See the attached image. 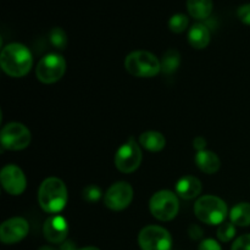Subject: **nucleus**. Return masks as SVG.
<instances>
[{"label":"nucleus","instance_id":"7c9ffc66","mask_svg":"<svg viewBox=\"0 0 250 250\" xmlns=\"http://www.w3.org/2000/svg\"><path fill=\"white\" fill-rule=\"evenodd\" d=\"M77 250H100L99 248H95V247H84V248H81Z\"/></svg>","mask_w":250,"mask_h":250},{"label":"nucleus","instance_id":"9b49d317","mask_svg":"<svg viewBox=\"0 0 250 250\" xmlns=\"http://www.w3.org/2000/svg\"><path fill=\"white\" fill-rule=\"evenodd\" d=\"M0 182L5 192L15 197L21 195L27 187V180L23 171L14 164H9L1 168Z\"/></svg>","mask_w":250,"mask_h":250},{"label":"nucleus","instance_id":"20e7f679","mask_svg":"<svg viewBox=\"0 0 250 250\" xmlns=\"http://www.w3.org/2000/svg\"><path fill=\"white\" fill-rule=\"evenodd\" d=\"M194 214L198 220L207 225H221L226 220L227 205L221 198L215 195H203L195 202Z\"/></svg>","mask_w":250,"mask_h":250},{"label":"nucleus","instance_id":"aec40b11","mask_svg":"<svg viewBox=\"0 0 250 250\" xmlns=\"http://www.w3.org/2000/svg\"><path fill=\"white\" fill-rule=\"evenodd\" d=\"M161 63V72L165 75H172L173 72L177 71L181 63V55L176 49H168L164 54L163 59L160 61Z\"/></svg>","mask_w":250,"mask_h":250},{"label":"nucleus","instance_id":"412c9836","mask_svg":"<svg viewBox=\"0 0 250 250\" xmlns=\"http://www.w3.org/2000/svg\"><path fill=\"white\" fill-rule=\"evenodd\" d=\"M189 20L186 15L183 14H176L168 21V28L173 32V33H182L187 29Z\"/></svg>","mask_w":250,"mask_h":250},{"label":"nucleus","instance_id":"423d86ee","mask_svg":"<svg viewBox=\"0 0 250 250\" xmlns=\"http://www.w3.org/2000/svg\"><path fill=\"white\" fill-rule=\"evenodd\" d=\"M66 72V60L62 55L56 53L46 54L39 60L36 67L38 81L45 84H53L63 77Z\"/></svg>","mask_w":250,"mask_h":250},{"label":"nucleus","instance_id":"4be33fe9","mask_svg":"<svg viewBox=\"0 0 250 250\" xmlns=\"http://www.w3.org/2000/svg\"><path fill=\"white\" fill-rule=\"evenodd\" d=\"M49 39H50V43L60 50H63L67 45V36H66L65 31L62 28H59V27L51 29L50 33H49Z\"/></svg>","mask_w":250,"mask_h":250},{"label":"nucleus","instance_id":"a211bd4d","mask_svg":"<svg viewBox=\"0 0 250 250\" xmlns=\"http://www.w3.org/2000/svg\"><path fill=\"white\" fill-rule=\"evenodd\" d=\"M212 0H187V10L195 20H205L212 12Z\"/></svg>","mask_w":250,"mask_h":250},{"label":"nucleus","instance_id":"c756f323","mask_svg":"<svg viewBox=\"0 0 250 250\" xmlns=\"http://www.w3.org/2000/svg\"><path fill=\"white\" fill-rule=\"evenodd\" d=\"M188 233H189V237L192 239H199L200 237L203 236V231L200 229L199 226H197V225H193V226H190Z\"/></svg>","mask_w":250,"mask_h":250},{"label":"nucleus","instance_id":"f03ea898","mask_svg":"<svg viewBox=\"0 0 250 250\" xmlns=\"http://www.w3.org/2000/svg\"><path fill=\"white\" fill-rule=\"evenodd\" d=\"M66 185L58 177H49L42 182L38 189V203L48 214H59L67 204Z\"/></svg>","mask_w":250,"mask_h":250},{"label":"nucleus","instance_id":"393cba45","mask_svg":"<svg viewBox=\"0 0 250 250\" xmlns=\"http://www.w3.org/2000/svg\"><path fill=\"white\" fill-rule=\"evenodd\" d=\"M231 250H250V234H243L238 237L232 244Z\"/></svg>","mask_w":250,"mask_h":250},{"label":"nucleus","instance_id":"ddd939ff","mask_svg":"<svg viewBox=\"0 0 250 250\" xmlns=\"http://www.w3.org/2000/svg\"><path fill=\"white\" fill-rule=\"evenodd\" d=\"M43 234L48 242L53 244H62L68 234V224L65 217L53 215L44 222Z\"/></svg>","mask_w":250,"mask_h":250},{"label":"nucleus","instance_id":"dca6fc26","mask_svg":"<svg viewBox=\"0 0 250 250\" xmlns=\"http://www.w3.org/2000/svg\"><path fill=\"white\" fill-rule=\"evenodd\" d=\"M211 34L209 28L204 23H194L188 32V42L194 49L202 50L210 43Z\"/></svg>","mask_w":250,"mask_h":250},{"label":"nucleus","instance_id":"f257e3e1","mask_svg":"<svg viewBox=\"0 0 250 250\" xmlns=\"http://www.w3.org/2000/svg\"><path fill=\"white\" fill-rule=\"evenodd\" d=\"M2 71L10 77H24L31 71L33 56L31 50L21 43H10L4 46L0 54Z\"/></svg>","mask_w":250,"mask_h":250},{"label":"nucleus","instance_id":"5701e85b","mask_svg":"<svg viewBox=\"0 0 250 250\" xmlns=\"http://www.w3.org/2000/svg\"><path fill=\"white\" fill-rule=\"evenodd\" d=\"M236 236V226L232 222H222L217 229V238L224 243L232 241Z\"/></svg>","mask_w":250,"mask_h":250},{"label":"nucleus","instance_id":"9d476101","mask_svg":"<svg viewBox=\"0 0 250 250\" xmlns=\"http://www.w3.org/2000/svg\"><path fill=\"white\" fill-rule=\"evenodd\" d=\"M133 200V188L128 182H116L104 194V204L112 211H122Z\"/></svg>","mask_w":250,"mask_h":250},{"label":"nucleus","instance_id":"c85d7f7f","mask_svg":"<svg viewBox=\"0 0 250 250\" xmlns=\"http://www.w3.org/2000/svg\"><path fill=\"white\" fill-rule=\"evenodd\" d=\"M39 250H77V249L75 248V246H73L72 242H63L59 249L51 248V247H42Z\"/></svg>","mask_w":250,"mask_h":250},{"label":"nucleus","instance_id":"2eb2a0df","mask_svg":"<svg viewBox=\"0 0 250 250\" xmlns=\"http://www.w3.org/2000/svg\"><path fill=\"white\" fill-rule=\"evenodd\" d=\"M195 164L200 171L208 173V175L217 172L220 170V166H221V161H220L217 154L211 150H207V149L198 151L197 155H195Z\"/></svg>","mask_w":250,"mask_h":250},{"label":"nucleus","instance_id":"bb28decb","mask_svg":"<svg viewBox=\"0 0 250 250\" xmlns=\"http://www.w3.org/2000/svg\"><path fill=\"white\" fill-rule=\"evenodd\" d=\"M198 250H222V248L215 239L208 238L204 239V241L199 244Z\"/></svg>","mask_w":250,"mask_h":250},{"label":"nucleus","instance_id":"b1692460","mask_svg":"<svg viewBox=\"0 0 250 250\" xmlns=\"http://www.w3.org/2000/svg\"><path fill=\"white\" fill-rule=\"evenodd\" d=\"M102 189L98 186L90 185L83 189V199L88 203H97L102 198Z\"/></svg>","mask_w":250,"mask_h":250},{"label":"nucleus","instance_id":"a878e982","mask_svg":"<svg viewBox=\"0 0 250 250\" xmlns=\"http://www.w3.org/2000/svg\"><path fill=\"white\" fill-rule=\"evenodd\" d=\"M237 16H238L239 21L244 24H249L250 26V4L242 5L238 10H237Z\"/></svg>","mask_w":250,"mask_h":250},{"label":"nucleus","instance_id":"6ab92c4d","mask_svg":"<svg viewBox=\"0 0 250 250\" xmlns=\"http://www.w3.org/2000/svg\"><path fill=\"white\" fill-rule=\"evenodd\" d=\"M229 219L234 226H250V203H239L229 211Z\"/></svg>","mask_w":250,"mask_h":250},{"label":"nucleus","instance_id":"7ed1b4c3","mask_svg":"<svg viewBox=\"0 0 250 250\" xmlns=\"http://www.w3.org/2000/svg\"><path fill=\"white\" fill-rule=\"evenodd\" d=\"M125 68L133 77L151 78L161 72V63L150 51L137 50L126 56Z\"/></svg>","mask_w":250,"mask_h":250},{"label":"nucleus","instance_id":"cd10ccee","mask_svg":"<svg viewBox=\"0 0 250 250\" xmlns=\"http://www.w3.org/2000/svg\"><path fill=\"white\" fill-rule=\"evenodd\" d=\"M205 146H207V139H205L204 137L199 136L195 137V138L193 139V148L197 151L205 150Z\"/></svg>","mask_w":250,"mask_h":250},{"label":"nucleus","instance_id":"4468645a","mask_svg":"<svg viewBox=\"0 0 250 250\" xmlns=\"http://www.w3.org/2000/svg\"><path fill=\"white\" fill-rule=\"evenodd\" d=\"M202 182L194 176H183L176 183V194L185 200L197 198L202 193Z\"/></svg>","mask_w":250,"mask_h":250},{"label":"nucleus","instance_id":"0eeeda50","mask_svg":"<svg viewBox=\"0 0 250 250\" xmlns=\"http://www.w3.org/2000/svg\"><path fill=\"white\" fill-rule=\"evenodd\" d=\"M31 132L20 122H10L5 125L0 133V142L4 149L12 151L23 150L31 144Z\"/></svg>","mask_w":250,"mask_h":250},{"label":"nucleus","instance_id":"1a4fd4ad","mask_svg":"<svg viewBox=\"0 0 250 250\" xmlns=\"http://www.w3.org/2000/svg\"><path fill=\"white\" fill-rule=\"evenodd\" d=\"M142 150L133 138L122 144L115 154V166L122 173H132L141 166Z\"/></svg>","mask_w":250,"mask_h":250},{"label":"nucleus","instance_id":"6e6552de","mask_svg":"<svg viewBox=\"0 0 250 250\" xmlns=\"http://www.w3.org/2000/svg\"><path fill=\"white\" fill-rule=\"evenodd\" d=\"M138 243L142 250H171L172 248L170 232L156 225L144 227L139 232Z\"/></svg>","mask_w":250,"mask_h":250},{"label":"nucleus","instance_id":"39448f33","mask_svg":"<svg viewBox=\"0 0 250 250\" xmlns=\"http://www.w3.org/2000/svg\"><path fill=\"white\" fill-rule=\"evenodd\" d=\"M149 210L159 221H171L177 216L180 210L177 194L166 189L154 193L149 202Z\"/></svg>","mask_w":250,"mask_h":250},{"label":"nucleus","instance_id":"f8f14e48","mask_svg":"<svg viewBox=\"0 0 250 250\" xmlns=\"http://www.w3.org/2000/svg\"><path fill=\"white\" fill-rule=\"evenodd\" d=\"M29 232V224L23 217H12L0 226V241L4 244L21 242Z\"/></svg>","mask_w":250,"mask_h":250},{"label":"nucleus","instance_id":"f3484780","mask_svg":"<svg viewBox=\"0 0 250 250\" xmlns=\"http://www.w3.org/2000/svg\"><path fill=\"white\" fill-rule=\"evenodd\" d=\"M139 144L151 153H158L165 148L166 138L158 131H146L139 136Z\"/></svg>","mask_w":250,"mask_h":250}]
</instances>
